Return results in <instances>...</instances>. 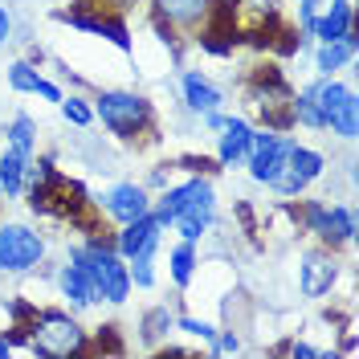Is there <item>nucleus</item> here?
<instances>
[{
	"label": "nucleus",
	"instance_id": "1",
	"mask_svg": "<svg viewBox=\"0 0 359 359\" xmlns=\"http://www.w3.org/2000/svg\"><path fill=\"white\" fill-rule=\"evenodd\" d=\"M69 262L82 266L98 290V302H111V306H123L131 298V273H127V262L118 257V249L107 245L98 233H90L82 245H69Z\"/></svg>",
	"mask_w": 359,
	"mask_h": 359
},
{
	"label": "nucleus",
	"instance_id": "2",
	"mask_svg": "<svg viewBox=\"0 0 359 359\" xmlns=\"http://www.w3.org/2000/svg\"><path fill=\"white\" fill-rule=\"evenodd\" d=\"M25 351L41 359H66L86 351V331L82 323L66 311H33L25 323Z\"/></svg>",
	"mask_w": 359,
	"mask_h": 359
},
{
	"label": "nucleus",
	"instance_id": "3",
	"mask_svg": "<svg viewBox=\"0 0 359 359\" xmlns=\"http://www.w3.org/2000/svg\"><path fill=\"white\" fill-rule=\"evenodd\" d=\"M94 118H102V127L111 135H118V139H135V135H143L156 123L151 102L139 98V94H131V90H98V98H94Z\"/></svg>",
	"mask_w": 359,
	"mask_h": 359
},
{
	"label": "nucleus",
	"instance_id": "4",
	"mask_svg": "<svg viewBox=\"0 0 359 359\" xmlns=\"http://www.w3.org/2000/svg\"><path fill=\"white\" fill-rule=\"evenodd\" d=\"M314 102H318V114H323V127L331 135H339L343 143H355L359 135V102L355 90L339 78H318L314 82Z\"/></svg>",
	"mask_w": 359,
	"mask_h": 359
},
{
	"label": "nucleus",
	"instance_id": "5",
	"mask_svg": "<svg viewBox=\"0 0 359 359\" xmlns=\"http://www.w3.org/2000/svg\"><path fill=\"white\" fill-rule=\"evenodd\" d=\"M298 224L314 233L323 245H351L355 241V212H351V204H318V201H306L302 204V212H298Z\"/></svg>",
	"mask_w": 359,
	"mask_h": 359
},
{
	"label": "nucleus",
	"instance_id": "6",
	"mask_svg": "<svg viewBox=\"0 0 359 359\" xmlns=\"http://www.w3.org/2000/svg\"><path fill=\"white\" fill-rule=\"evenodd\" d=\"M45 262V237L21 221L0 224V273H29Z\"/></svg>",
	"mask_w": 359,
	"mask_h": 359
},
{
	"label": "nucleus",
	"instance_id": "7",
	"mask_svg": "<svg viewBox=\"0 0 359 359\" xmlns=\"http://www.w3.org/2000/svg\"><path fill=\"white\" fill-rule=\"evenodd\" d=\"M94 204H98L114 224H127V221H135V217H143V212H151V192H147L143 184H114V188H107Z\"/></svg>",
	"mask_w": 359,
	"mask_h": 359
},
{
	"label": "nucleus",
	"instance_id": "8",
	"mask_svg": "<svg viewBox=\"0 0 359 359\" xmlns=\"http://www.w3.org/2000/svg\"><path fill=\"white\" fill-rule=\"evenodd\" d=\"M159 241H163V224H159L151 212H143V217H135V221L118 224V233H114V249H118L123 262H131L135 253L159 249Z\"/></svg>",
	"mask_w": 359,
	"mask_h": 359
},
{
	"label": "nucleus",
	"instance_id": "9",
	"mask_svg": "<svg viewBox=\"0 0 359 359\" xmlns=\"http://www.w3.org/2000/svg\"><path fill=\"white\" fill-rule=\"evenodd\" d=\"M249 139H253V123L241 114H229L224 127L217 131V163L221 168H241L249 156Z\"/></svg>",
	"mask_w": 359,
	"mask_h": 359
},
{
	"label": "nucleus",
	"instance_id": "10",
	"mask_svg": "<svg viewBox=\"0 0 359 359\" xmlns=\"http://www.w3.org/2000/svg\"><path fill=\"white\" fill-rule=\"evenodd\" d=\"M359 53V29L351 25L343 37H335V41H318V49H314V69H318V78H335L343 66H351Z\"/></svg>",
	"mask_w": 359,
	"mask_h": 359
},
{
	"label": "nucleus",
	"instance_id": "11",
	"mask_svg": "<svg viewBox=\"0 0 359 359\" xmlns=\"http://www.w3.org/2000/svg\"><path fill=\"white\" fill-rule=\"evenodd\" d=\"M335 278H339V266L331 253H306L302 266H298V290L306 298H323L335 286Z\"/></svg>",
	"mask_w": 359,
	"mask_h": 359
},
{
	"label": "nucleus",
	"instance_id": "12",
	"mask_svg": "<svg viewBox=\"0 0 359 359\" xmlns=\"http://www.w3.org/2000/svg\"><path fill=\"white\" fill-rule=\"evenodd\" d=\"M180 94H184V107L192 114H208V111H221L224 107L221 86H212L201 69H184L180 74Z\"/></svg>",
	"mask_w": 359,
	"mask_h": 359
},
{
	"label": "nucleus",
	"instance_id": "13",
	"mask_svg": "<svg viewBox=\"0 0 359 359\" xmlns=\"http://www.w3.org/2000/svg\"><path fill=\"white\" fill-rule=\"evenodd\" d=\"M151 4L163 29H196L201 21H208L212 8V0H151Z\"/></svg>",
	"mask_w": 359,
	"mask_h": 359
},
{
	"label": "nucleus",
	"instance_id": "14",
	"mask_svg": "<svg viewBox=\"0 0 359 359\" xmlns=\"http://www.w3.org/2000/svg\"><path fill=\"white\" fill-rule=\"evenodd\" d=\"M57 290H62V298H66L74 311H90L98 302V290H94L90 273L82 266H74V262H66V266L57 269Z\"/></svg>",
	"mask_w": 359,
	"mask_h": 359
},
{
	"label": "nucleus",
	"instance_id": "15",
	"mask_svg": "<svg viewBox=\"0 0 359 359\" xmlns=\"http://www.w3.org/2000/svg\"><path fill=\"white\" fill-rule=\"evenodd\" d=\"M351 25H355V8H351V0H331V4L314 17L311 37H318V41H335V37H343Z\"/></svg>",
	"mask_w": 359,
	"mask_h": 359
},
{
	"label": "nucleus",
	"instance_id": "16",
	"mask_svg": "<svg viewBox=\"0 0 359 359\" xmlns=\"http://www.w3.org/2000/svg\"><path fill=\"white\" fill-rule=\"evenodd\" d=\"M25 168H29V156H21L17 147H4L0 156V196L4 201L25 196Z\"/></svg>",
	"mask_w": 359,
	"mask_h": 359
},
{
	"label": "nucleus",
	"instance_id": "17",
	"mask_svg": "<svg viewBox=\"0 0 359 359\" xmlns=\"http://www.w3.org/2000/svg\"><path fill=\"white\" fill-rule=\"evenodd\" d=\"M286 172H290V176H298L302 184H314V180L327 172V159H323V151H314V147H302V143L294 139L290 156H286Z\"/></svg>",
	"mask_w": 359,
	"mask_h": 359
},
{
	"label": "nucleus",
	"instance_id": "18",
	"mask_svg": "<svg viewBox=\"0 0 359 359\" xmlns=\"http://www.w3.org/2000/svg\"><path fill=\"white\" fill-rule=\"evenodd\" d=\"M196 266H201V257H196V245H192V241H180V245H172V253H168V273H172L176 290H188V286H192Z\"/></svg>",
	"mask_w": 359,
	"mask_h": 359
},
{
	"label": "nucleus",
	"instance_id": "19",
	"mask_svg": "<svg viewBox=\"0 0 359 359\" xmlns=\"http://www.w3.org/2000/svg\"><path fill=\"white\" fill-rule=\"evenodd\" d=\"M290 114L298 127H311V131H327L323 127V114H318V102H314V82L302 86L298 94H290Z\"/></svg>",
	"mask_w": 359,
	"mask_h": 359
},
{
	"label": "nucleus",
	"instance_id": "20",
	"mask_svg": "<svg viewBox=\"0 0 359 359\" xmlns=\"http://www.w3.org/2000/svg\"><path fill=\"white\" fill-rule=\"evenodd\" d=\"M4 135H8V147H17L21 156L33 159V151H37V123H33L29 114H17V118L4 127Z\"/></svg>",
	"mask_w": 359,
	"mask_h": 359
},
{
	"label": "nucleus",
	"instance_id": "21",
	"mask_svg": "<svg viewBox=\"0 0 359 359\" xmlns=\"http://www.w3.org/2000/svg\"><path fill=\"white\" fill-rule=\"evenodd\" d=\"M127 273H131V290H151L156 286V249L135 253L127 262Z\"/></svg>",
	"mask_w": 359,
	"mask_h": 359
},
{
	"label": "nucleus",
	"instance_id": "22",
	"mask_svg": "<svg viewBox=\"0 0 359 359\" xmlns=\"http://www.w3.org/2000/svg\"><path fill=\"white\" fill-rule=\"evenodd\" d=\"M57 107H62V118H66V123H74V127H82V131L94 123V107H90L82 94H69V98L62 94V102H57Z\"/></svg>",
	"mask_w": 359,
	"mask_h": 359
},
{
	"label": "nucleus",
	"instance_id": "23",
	"mask_svg": "<svg viewBox=\"0 0 359 359\" xmlns=\"http://www.w3.org/2000/svg\"><path fill=\"white\" fill-rule=\"evenodd\" d=\"M37 66L33 62H13L8 66V86L17 90V94H33V86H37Z\"/></svg>",
	"mask_w": 359,
	"mask_h": 359
},
{
	"label": "nucleus",
	"instance_id": "24",
	"mask_svg": "<svg viewBox=\"0 0 359 359\" xmlns=\"http://www.w3.org/2000/svg\"><path fill=\"white\" fill-rule=\"evenodd\" d=\"M172 327H176V331H184V335H192V339H204V343H212V335H217V327H212V323L192 318V314H180Z\"/></svg>",
	"mask_w": 359,
	"mask_h": 359
},
{
	"label": "nucleus",
	"instance_id": "25",
	"mask_svg": "<svg viewBox=\"0 0 359 359\" xmlns=\"http://www.w3.org/2000/svg\"><path fill=\"white\" fill-rule=\"evenodd\" d=\"M208 351L212 355H237L241 351V339H237V331H217L212 343H208Z\"/></svg>",
	"mask_w": 359,
	"mask_h": 359
},
{
	"label": "nucleus",
	"instance_id": "26",
	"mask_svg": "<svg viewBox=\"0 0 359 359\" xmlns=\"http://www.w3.org/2000/svg\"><path fill=\"white\" fill-rule=\"evenodd\" d=\"M286 355L294 359H327V355H335V351H318V347H311V343H290V347H282Z\"/></svg>",
	"mask_w": 359,
	"mask_h": 359
},
{
	"label": "nucleus",
	"instance_id": "27",
	"mask_svg": "<svg viewBox=\"0 0 359 359\" xmlns=\"http://www.w3.org/2000/svg\"><path fill=\"white\" fill-rule=\"evenodd\" d=\"M33 94H37V98H45V102H62V86H57V82H49V78H37Z\"/></svg>",
	"mask_w": 359,
	"mask_h": 359
},
{
	"label": "nucleus",
	"instance_id": "28",
	"mask_svg": "<svg viewBox=\"0 0 359 359\" xmlns=\"http://www.w3.org/2000/svg\"><path fill=\"white\" fill-rule=\"evenodd\" d=\"M224 118H229V114H224V111H208V114H201L204 131H221V127H224Z\"/></svg>",
	"mask_w": 359,
	"mask_h": 359
},
{
	"label": "nucleus",
	"instance_id": "29",
	"mask_svg": "<svg viewBox=\"0 0 359 359\" xmlns=\"http://www.w3.org/2000/svg\"><path fill=\"white\" fill-rule=\"evenodd\" d=\"M8 37H13V17H8V8L0 4V45L8 41Z\"/></svg>",
	"mask_w": 359,
	"mask_h": 359
},
{
	"label": "nucleus",
	"instance_id": "30",
	"mask_svg": "<svg viewBox=\"0 0 359 359\" xmlns=\"http://www.w3.org/2000/svg\"><path fill=\"white\" fill-rule=\"evenodd\" d=\"M143 188H168V172H163V168H151V176H147Z\"/></svg>",
	"mask_w": 359,
	"mask_h": 359
},
{
	"label": "nucleus",
	"instance_id": "31",
	"mask_svg": "<svg viewBox=\"0 0 359 359\" xmlns=\"http://www.w3.org/2000/svg\"><path fill=\"white\" fill-rule=\"evenodd\" d=\"M339 351H347V355H355V335H347L343 343H339Z\"/></svg>",
	"mask_w": 359,
	"mask_h": 359
}]
</instances>
